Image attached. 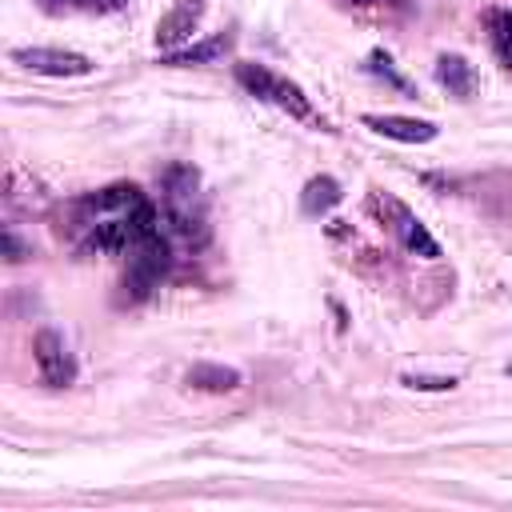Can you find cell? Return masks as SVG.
<instances>
[{"mask_svg":"<svg viewBox=\"0 0 512 512\" xmlns=\"http://www.w3.org/2000/svg\"><path fill=\"white\" fill-rule=\"evenodd\" d=\"M136 248V228L128 224V216H104L92 224L84 252H100V256H120Z\"/></svg>","mask_w":512,"mask_h":512,"instance_id":"ba28073f","label":"cell"},{"mask_svg":"<svg viewBox=\"0 0 512 512\" xmlns=\"http://www.w3.org/2000/svg\"><path fill=\"white\" fill-rule=\"evenodd\" d=\"M360 124L396 144H428L440 136V128L432 120H416V116H400V112H364Z\"/></svg>","mask_w":512,"mask_h":512,"instance_id":"8992f818","label":"cell"},{"mask_svg":"<svg viewBox=\"0 0 512 512\" xmlns=\"http://www.w3.org/2000/svg\"><path fill=\"white\" fill-rule=\"evenodd\" d=\"M200 20H204V0H176V4L156 20V32H152L156 48H160V52H176V48L192 44V32L200 28Z\"/></svg>","mask_w":512,"mask_h":512,"instance_id":"5b68a950","label":"cell"},{"mask_svg":"<svg viewBox=\"0 0 512 512\" xmlns=\"http://www.w3.org/2000/svg\"><path fill=\"white\" fill-rule=\"evenodd\" d=\"M368 72H372V76H380L384 84H392L396 92H412L408 76H400V72L392 68V56H388L384 48H372V52H368Z\"/></svg>","mask_w":512,"mask_h":512,"instance_id":"5bb4252c","label":"cell"},{"mask_svg":"<svg viewBox=\"0 0 512 512\" xmlns=\"http://www.w3.org/2000/svg\"><path fill=\"white\" fill-rule=\"evenodd\" d=\"M348 4H376V0H348Z\"/></svg>","mask_w":512,"mask_h":512,"instance_id":"ac0fdd59","label":"cell"},{"mask_svg":"<svg viewBox=\"0 0 512 512\" xmlns=\"http://www.w3.org/2000/svg\"><path fill=\"white\" fill-rule=\"evenodd\" d=\"M436 80H440L456 100H472L476 88H480L476 68H472L460 52H440V56H436Z\"/></svg>","mask_w":512,"mask_h":512,"instance_id":"9c48e42d","label":"cell"},{"mask_svg":"<svg viewBox=\"0 0 512 512\" xmlns=\"http://www.w3.org/2000/svg\"><path fill=\"white\" fill-rule=\"evenodd\" d=\"M12 64L36 72V76H56V80H68V76H92L96 72V60L84 56V52H72V48H48V44H36V48H12Z\"/></svg>","mask_w":512,"mask_h":512,"instance_id":"3957f363","label":"cell"},{"mask_svg":"<svg viewBox=\"0 0 512 512\" xmlns=\"http://www.w3.org/2000/svg\"><path fill=\"white\" fill-rule=\"evenodd\" d=\"M236 80L256 96V100H268V104H276L280 112H288L292 120H316V112H312V100L304 96V88L296 84V80H288V76H276L272 68H264V64H236Z\"/></svg>","mask_w":512,"mask_h":512,"instance_id":"7a4b0ae2","label":"cell"},{"mask_svg":"<svg viewBox=\"0 0 512 512\" xmlns=\"http://www.w3.org/2000/svg\"><path fill=\"white\" fill-rule=\"evenodd\" d=\"M160 184H164V204H188V200H200V196H196L200 176H196L192 164H172V168H164Z\"/></svg>","mask_w":512,"mask_h":512,"instance_id":"7c38bea8","label":"cell"},{"mask_svg":"<svg viewBox=\"0 0 512 512\" xmlns=\"http://www.w3.org/2000/svg\"><path fill=\"white\" fill-rule=\"evenodd\" d=\"M400 384L416 388V392H452L456 388V376H424V372H408L400 376Z\"/></svg>","mask_w":512,"mask_h":512,"instance_id":"2e32d148","label":"cell"},{"mask_svg":"<svg viewBox=\"0 0 512 512\" xmlns=\"http://www.w3.org/2000/svg\"><path fill=\"white\" fill-rule=\"evenodd\" d=\"M4 256H8L12 264H16V260H24V244H20V236H16L12 228L4 232Z\"/></svg>","mask_w":512,"mask_h":512,"instance_id":"e0dca14e","label":"cell"},{"mask_svg":"<svg viewBox=\"0 0 512 512\" xmlns=\"http://www.w3.org/2000/svg\"><path fill=\"white\" fill-rule=\"evenodd\" d=\"M40 12L48 16H72V12H116L124 0H36Z\"/></svg>","mask_w":512,"mask_h":512,"instance_id":"4fadbf2b","label":"cell"},{"mask_svg":"<svg viewBox=\"0 0 512 512\" xmlns=\"http://www.w3.org/2000/svg\"><path fill=\"white\" fill-rule=\"evenodd\" d=\"M368 212H372L412 256H420V260H436V256H440V244L432 240V232L420 224V216H416L404 200H396V196L372 188V192H368Z\"/></svg>","mask_w":512,"mask_h":512,"instance_id":"6da1fadb","label":"cell"},{"mask_svg":"<svg viewBox=\"0 0 512 512\" xmlns=\"http://www.w3.org/2000/svg\"><path fill=\"white\" fill-rule=\"evenodd\" d=\"M232 52V32H212L204 40H192L176 52H160V64L164 68H196V64H216Z\"/></svg>","mask_w":512,"mask_h":512,"instance_id":"52a82bcc","label":"cell"},{"mask_svg":"<svg viewBox=\"0 0 512 512\" xmlns=\"http://www.w3.org/2000/svg\"><path fill=\"white\" fill-rule=\"evenodd\" d=\"M340 200H344V192H340V184H336L332 176H312V180L304 184V192H300L304 216H324V212H332Z\"/></svg>","mask_w":512,"mask_h":512,"instance_id":"30bf717a","label":"cell"},{"mask_svg":"<svg viewBox=\"0 0 512 512\" xmlns=\"http://www.w3.org/2000/svg\"><path fill=\"white\" fill-rule=\"evenodd\" d=\"M184 380L200 392H236L240 388V372L228 364H192Z\"/></svg>","mask_w":512,"mask_h":512,"instance_id":"8fae6325","label":"cell"},{"mask_svg":"<svg viewBox=\"0 0 512 512\" xmlns=\"http://www.w3.org/2000/svg\"><path fill=\"white\" fill-rule=\"evenodd\" d=\"M32 360H36V372H40V380H44L48 388H68V384L76 380V360H72L64 336L52 332V328H40V332H36V340H32Z\"/></svg>","mask_w":512,"mask_h":512,"instance_id":"277c9868","label":"cell"},{"mask_svg":"<svg viewBox=\"0 0 512 512\" xmlns=\"http://www.w3.org/2000/svg\"><path fill=\"white\" fill-rule=\"evenodd\" d=\"M488 28H492V44L500 60L512 64V12H488Z\"/></svg>","mask_w":512,"mask_h":512,"instance_id":"9a60e30c","label":"cell"}]
</instances>
